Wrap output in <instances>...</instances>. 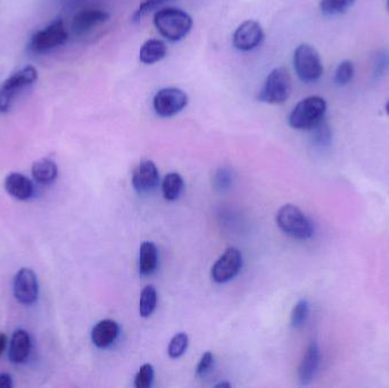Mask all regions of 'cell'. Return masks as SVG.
Masks as SVG:
<instances>
[{
    "instance_id": "obj_25",
    "label": "cell",
    "mask_w": 389,
    "mask_h": 388,
    "mask_svg": "<svg viewBox=\"0 0 389 388\" xmlns=\"http://www.w3.org/2000/svg\"><path fill=\"white\" fill-rule=\"evenodd\" d=\"M311 131H312L313 142L319 147H327L332 142V129L329 127L328 123L325 122V120L314 127Z\"/></svg>"
},
{
    "instance_id": "obj_7",
    "label": "cell",
    "mask_w": 389,
    "mask_h": 388,
    "mask_svg": "<svg viewBox=\"0 0 389 388\" xmlns=\"http://www.w3.org/2000/svg\"><path fill=\"white\" fill-rule=\"evenodd\" d=\"M294 68L297 77L307 84L318 81L323 74L320 55L314 47L307 44L299 45L294 53Z\"/></svg>"
},
{
    "instance_id": "obj_8",
    "label": "cell",
    "mask_w": 389,
    "mask_h": 388,
    "mask_svg": "<svg viewBox=\"0 0 389 388\" xmlns=\"http://www.w3.org/2000/svg\"><path fill=\"white\" fill-rule=\"evenodd\" d=\"M188 105V95L179 88L158 90L153 100V107L158 116L171 118L177 116Z\"/></svg>"
},
{
    "instance_id": "obj_15",
    "label": "cell",
    "mask_w": 389,
    "mask_h": 388,
    "mask_svg": "<svg viewBox=\"0 0 389 388\" xmlns=\"http://www.w3.org/2000/svg\"><path fill=\"white\" fill-rule=\"evenodd\" d=\"M31 352V338L28 331L19 329L10 338L8 358L14 364H22L29 359Z\"/></svg>"
},
{
    "instance_id": "obj_12",
    "label": "cell",
    "mask_w": 389,
    "mask_h": 388,
    "mask_svg": "<svg viewBox=\"0 0 389 388\" xmlns=\"http://www.w3.org/2000/svg\"><path fill=\"white\" fill-rule=\"evenodd\" d=\"M264 39V33L260 23L253 19H248L241 23L237 28L232 42L236 49L241 52H249L256 48L262 44Z\"/></svg>"
},
{
    "instance_id": "obj_20",
    "label": "cell",
    "mask_w": 389,
    "mask_h": 388,
    "mask_svg": "<svg viewBox=\"0 0 389 388\" xmlns=\"http://www.w3.org/2000/svg\"><path fill=\"white\" fill-rule=\"evenodd\" d=\"M33 179L40 185L54 183L58 176L57 164L49 158H41L32 164Z\"/></svg>"
},
{
    "instance_id": "obj_36",
    "label": "cell",
    "mask_w": 389,
    "mask_h": 388,
    "mask_svg": "<svg viewBox=\"0 0 389 388\" xmlns=\"http://www.w3.org/2000/svg\"><path fill=\"white\" fill-rule=\"evenodd\" d=\"M385 109H386V113L389 116V100L388 102H387L386 105H385Z\"/></svg>"
},
{
    "instance_id": "obj_28",
    "label": "cell",
    "mask_w": 389,
    "mask_h": 388,
    "mask_svg": "<svg viewBox=\"0 0 389 388\" xmlns=\"http://www.w3.org/2000/svg\"><path fill=\"white\" fill-rule=\"evenodd\" d=\"M170 1L171 0H144L132 15V21L140 22L144 17H147L153 10H158V7L163 6L164 3H170Z\"/></svg>"
},
{
    "instance_id": "obj_17",
    "label": "cell",
    "mask_w": 389,
    "mask_h": 388,
    "mask_svg": "<svg viewBox=\"0 0 389 388\" xmlns=\"http://www.w3.org/2000/svg\"><path fill=\"white\" fill-rule=\"evenodd\" d=\"M5 190L14 198L19 199V201H26L32 197L35 187H33L32 181L28 176L14 172L6 176Z\"/></svg>"
},
{
    "instance_id": "obj_19",
    "label": "cell",
    "mask_w": 389,
    "mask_h": 388,
    "mask_svg": "<svg viewBox=\"0 0 389 388\" xmlns=\"http://www.w3.org/2000/svg\"><path fill=\"white\" fill-rule=\"evenodd\" d=\"M167 54V46L160 39H149L142 46L139 59L144 64L151 65L162 61Z\"/></svg>"
},
{
    "instance_id": "obj_2",
    "label": "cell",
    "mask_w": 389,
    "mask_h": 388,
    "mask_svg": "<svg viewBox=\"0 0 389 388\" xmlns=\"http://www.w3.org/2000/svg\"><path fill=\"white\" fill-rule=\"evenodd\" d=\"M39 71L33 65L19 68L0 86V113L10 112L17 97L37 84Z\"/></svg>"
},
{
    "instance_id": "obj_33",
    "label": "cell",
    "mask_w": 389,
    "mask_h": 388,
    "mask_svg": "<svg viewBox=\"0 0 389 388\" xmlns=\"http://www.w3.org/2000/svg\"><path fill=\"white\" fill-rule=\"evenodd\" d=\"M13 387V379L8 373H1L0 375V388Z\"/></svg>"
},
{
    "instance_id": "obj_9",
    "label": "cell",
    "mask_w": 389,
    "mask_h": 388,
    "mask_svg": "<svg viewBox=\"0 0 389 388\" xmlns=\"http://www.w3.org/2000/svg\"><path fill=\"white\" fill-rule=\"evenodd\" d=\"M243 268V255L235 247H229L213 266L212 279L218 284H225L234 279Z\"/></svg>"
},
{
    "instance_id": "obj_35",
    "label": "cell",
    "mask_w": 389,
    "mask_h": 388,
    "mask_svg": "<svg viewBox=\"0 0 389 388\" xmlns=\"http://www.w3.org/2000/svg\"><path fill=\"white\" fill-rule=\"evenodd\" d=\"M216 388H220V387H227V388H230L231 387V384H229V382H220V384H218V385H216Z\"/></svg>"
},
{
    "instance_id": "obj_10",
    "label": "cell",
    "mask_w": 389,
    "mask_h": 388,
    "mask_svg": "<svg viewBox=\"0 0 389 388\" xmlns=\"http://www.w3.org/2000/svg\"><path fill=\"white\" fill-rule=\"evenodd\" d=\"M110 19V14L100 8H84L72 19L70 30L75 37H84Z\"/></svg>"
},
{
    "instance_id": "obj_18",
    "label": "cell",
    "mask_w": 389,
    "mask_h": 388,
    "mask_svg": "<svg viewBox=\"0 0 389 388\" xmlns=\"http://www.w3.org/2000/svg\"><path fill=\"white\" fill-rule=\"evenodd\" d=\"M158 266V250L151 241H144L139 252L138 269L142 276H151Z\"/></svg>"
},
{
    "instance_id": "obj_37",
    "label": "cell",
    "mask_w": 389,
    "mask_h": 388,
    "mask_svg": "<svg viewBox=\"0 0 389 388\" xmlns=\"http://www.w3.org/2000/svg\"><path fill=\"white\" fill-rule=\"evenodd\" d=\"M387 10H388L389 12V0H387Z\"/></svg>"
},
{
    "instance_id": "obj_24",
    "label": "cell",
    "mask_w": 389,
    "mask_h": 388,
    "mask_svg": "<svg viewBox=\"0 0 389 388\" xmlns=\"http://www.w3.org/2000/svg\"><path fill=\"white\" fill-rule=\"evenodd\" d=\"M188 345H189V338L187 334L179 333V334L174 335L167 347V354L171 359H178L181 355H184L188 349Z\"/></svg>"
},
{
    "instance_id": "obj_3",
    "label": "cell",
    "mask_w": 389,
    "mask_h": 388,
    "mask_svg": "<svg viewBox=\"0 0 389 388\" xmlns=\"http://www.w3.org/2000/svg\"><path fill=\"white\" fill-rule=\"evenodd\" d=\"M325 113L327 102L322 97H306L294 107L288 123L296 130H312L325 120Z\"/></svg>"
},
{
    "instance_id": "obj_5",
    "label": "cell",
    "mask_w": 389,
    "mask_h": 388,
    "mask_svg": "<svg viewBox=\"0 0 389 388\" xmlns=\"http://www.w3.org/2000/svg\"><path fill=\"white\" fill-rule=\"evenodd\" d=\"M276 221L281 231L299 241L309 239L314 234L311 220L293 204L283 205L278 211Z\"/></svg>"
},
{
    "instance_id": "obj_31",
    "label": "cell",
    "mask_w": 389,
    "mask_h": 388,
    "mask_svg": "<svg viewBox=\"0 0 389 388\" xmlns=\"http://www.w3.org/2000/svg\"><path fill=\"white\" fill-rule=\"evenodd\" d=\"M389 70V52L386 49L379 50L374 58V64H373V71L374 75L380 77L386 73Z\"/></svg>"
},
{
    "instance_id": "obj_27",
    "label": "cell",
    "mask_w": 389,
    "mask_h": 388,
    "mask_svg": "<svg viewBox=\"0 0 389 388\" xmlns=\"http://www.w3.org/2000/svg\"><path fill=\"white\" fill-rule=\"evenodd\" d=\"M310 305L306 299H301L297 302V304L294 306L292 317H290V324L294 328H301L304 326L307 317H309Z\"/></svg>"
},
{
    "instance_id": "obj_32",
    "label": "cell",
    "mask_w": 389,
    "mask_h": 388,
    "mask_svg": "<svg viewBox=\"0 0 389 388\" xmlns=\"http://www.w3.org/2000/svg\"><path fill=\"white\" fill-rule=\"evenodd\" d=\"M213 363H214V355H213L212 353H204L202 358H200L198 366H197V376L198 377H205L212 369Z\"/></svg>"
},
{
    "instance_id": "obj_22",
    "label": "cell",
    "mask_w": 389,
    "mask_h": 388,
    "mask_svg": "<svg viewBox=\"0 0 389 388\" xmlns=\"http://www.w3.org/2000/svg\"><path fill=\"white\" fill-rule=\"evenodd\" d=\"M158 305V292L154 286H146L142 289L139 302V313L142 317H149L153 315Z\"/></svg>"
},
{
    "instance_id": "obj_30",
    "label": "cell",
    "mask_w": 389,
    "mask_h": 388,
    "mask_svg": "<svg viewBox=\"0 0 389 388\" xmlns=\"http://www.w3.org/2000/svg\"><path fill=\"white\" fill-rule=\"evenodd\" d=\"M232 171L228 167H222L216 171L213 178V186L216 190L219 192H225L229 190V187L231 186L232 183Z\"/></svg>"
},
{
    "instance_id": "obj_14",
    "label": "cell",
    "mask_w": 389,
    "mask_h": 388,
    "mask_svg": "<svg viewBox=\"0 0 389 388\" xmlns=\"http://www.w3.org/2000/svg\"><path fill=\"white\" fill-rule=\"evenodd\" d=\"M120 334V326L111 319H105L95 324L91 331V340L98 349H107L115 343Z\"/></svg>"
},
{
    "instance_id": "obj_4",
    "label": "cell",
    "mask_w": 389,
    "mask_h": 388,
    "mask_svg": "<svg viewBox=\"0 0 389 388\" xmlns=\"http://www.w3.org/2000/svg\"><path fill=\"white\" fill-rule=\"evenodd\" d=\"M70 37L68 29L61 19H56L47 24L45 28L33 33L28 44L30 52L36 55L48 53L64 46Z\"/></svg>"
},
{
    "instance_id": "obj_26",
    "label": "cell",
    "mask_w": 389,
    "mask_h": 388,
    "mask_svg": "<svg viewBox=\"0 0 389 388\" xmlns=\"http://www.w3.org/2000/svg\"><path fill=\"white\" fill-rule=\"evenodd\" d=\"M354 74H355V68H354L353 63L348 59L343 61L341 64L338 65L336 72H334V84L339 87L346 86L351 82Z\"/></svg>"
},
{
    "instance_id": "obj_29",
    "label": "cell",
    "mask_w": 389,
    "mask_h": 388,
    "mask_svg": "<svg viewBox=\"0 0 389 388\" xmlns=\"http://www.w3.org/2000/svg\"><path fill=\"white\" fill-rule=\"evenodd\" d=\"M154 380V368L149 363H146L137 372L135 378V388H149Z\"/></svg>"
},
{
    "instance_id": "obj_1",
    "label": "cell",
    "mask_w": 389,
    "mask_h": 388,
    "mask_svg": "<svg viewBox=\"0 0 389 388\" xmlns=\"http://www.w3.org/2000/svg\"><path fill=\"white\" fill-rule=\"evenodd\" d=\"M154 26L170 41H180L193 28V19L180 8L167 7L155 13Z\"/></svg>"
},
{
    "instance_id": "obj_13",
    "label": "cell",
    "mask_w": 389,
    "mask_h": 388,
    "mask_svg": "<svg viewBox=\"0 0 389 388\" xmlns=\"http://www.w3.org/2000/svg\"><path fill=\"white\" fill-rule=\"evenodd\" d=\"M160 183V174L154 162L142 160L132 172V186L139 194L151 193Z\"/></svg>"
},
{
    "instance_id": "obj_6",
    "label": "cell",
    "mask_w": 389,
    "mask_h": 388,
    "mask_svg": "<svg viewBox=\"0 0 389 388\" xmlns=\"http://www.w3.org/2000/svg\"><path fill=\"white\" fill-rule=\"evenodd\" d=\"M292 93V79L286 68H277L271 71L258 93V100L262 103L283 104Z\"/></svg>"
},
{
    "instance_id": "obj_11",
    "label": "cell",
    "mask_w": 389,
    "mask_h": 388,
    "mask_svg": "<svg viewBox=\"0 0 389 388\" xmlns=\"http://www.w3.org/2000/svg\"><path fill=\"white\" fill-rule=\"evenodd\" d=\"M39 284L36 273L23 268L14 278V296L24 305H31L38 299Z\"/></svg>"
},
{
    "instance_id": "obj_16",
    "label": "cell",
    "mask_w": 389,
    "mask_h": 388,
    "mask_svg": "<svg viewBox=\"0 0 389 388\" xmlns=\"http://www.w3.org/2000/svg\"><path fill=\"white\" fill-rule=\"evenodd\" d=\"M319 364H320V350L318 344L312 342L303 356L302 362L298 368V378L302 385H307L312 382L315 373L318 371Z\"/></svg>"
},
{
    "instance_id": "obj_23",
    "label": "cell",
    "mask_w": 389,
    "mask_h": 388,
    "mask_svg": "<svg viewBox=\"0 0 389 388\" xmlns=\"http://www.w3.org/2000/svg\"><path fill=\"white\" fill-rule=\"evenodd\" d=\"M355 0H320V8L325 15H338L353 6Z\"/></svg>"
},
{
    "instance_id": "obj_21",
    "label": "cell",
    "mask_w": 389,
    "mask_h": 388,
    "mask_svg": "<svg viewBox=\"0 0 389 388\" xmlns=\"http://www.w3.org/2000/svg\"><path fill=\"white\" fill-rule=\"evenodd\" d=\"M184 183L182 176L175 172L167 174L162 183V192L167 201L173 202L180 197L182 190H184Z\"/></svg>"
},
{
    "instance_id": "obj_34",
    "label": "cell",
    "mask_w": 389,
    "mask_h": 388,
    "mask_svg": "<svg viewBox=\"0 0 389 388\" xmlns=\"http://www.w3.org/2000/svg\"><path fill=\"white\" fill-rule=\"evenodd\" d=\"M7 342H8V340H7L6 335L0 333V355L6 350Z\"/></svg>"
}]
</instances>
